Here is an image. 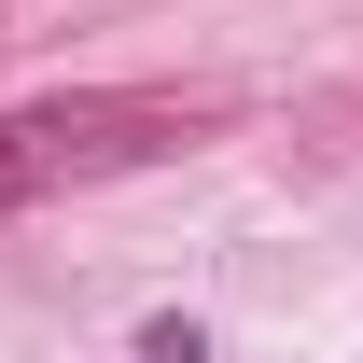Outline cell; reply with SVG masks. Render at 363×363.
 I'll return each mask as SVG.
<instances>
[{
	"label": "cell",
	"mask_w": 363,
	"mask_h": 363,
	"mask_svg": "<svg viewBox=\"0 0 363 363\" xmlns=\"http://www.w3.org/2000/svg\"><path fill=\"white\" fill-rule=\"evenodd\" d=\"M154 140H168L154 98H56V112H0V210H28V196H56V182H84V168H126V154H154Z\"/></svg>",
	"instance_id": "6da1fadb"
},
{
	"label": "cell",
	"mask_w": 363,
	"mask_h": 363,
	"mask_svg": "<svg viewBox=\"0 0 363 363\" xmlns=\"http://www.w3.org/2000/svg\"><path fill=\"white\" fill-rule=\"evenodd\" d=\"M140 363H210V335L196 321H140Z\"/></svg>",
	"instance_id": "7a4b0ae2"
}]
</instances>
